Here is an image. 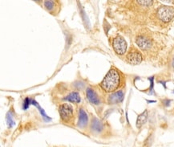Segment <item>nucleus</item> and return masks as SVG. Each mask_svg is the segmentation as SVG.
<instances>
[{"mask_svg":"<svg viewBox=\"0 0 174 147\" xmlns=\"http://www.w3.org/2000/svg\"><path fill=\"white\" fill-rule=\"evenodd\" d=\"M123 100H124V92L122 91H117L109 96V104H117L122 102Z\"/></svg>","mask_w":174,"mask_h":147,"instance_id":"8","label":"nucleus"},{"mask_svg":"<svg viewBox=\"0 0 174 147\" xmlns=\"http://www.w3.org/2000/svg\"><path fill=\"white\" fill-rule=\"evenodd\" d=\"M60 118L63 122H70L73 118V108L68 103L60 104L59 107Z\"/></svg>","mask_w":174,"mask_h":147,"instance_id":"4","label":"nucleus"},{"mask_svg":"<svg viewBox=\"0 0 174 147\" xmlns=\"http://www.w3.org/2000/svg\"><path fill=\"white\" fill-rule=\"evenodd\" d=\"M173 93H174V90H173Z\"/></svg>","mask_w":174,"mask_h":147,"instance_id":"18","label":"nucleus"},{"mask_svg":"<svg viewBox=\"0 0 174 147\" xmlns=\"http://www.w3.org/2000/svg\"><path fill=\"white\" fill-rule=\"evenodd\" d=\"M156 15L160 22L169 23L174 18V8L169 6H161L157 9Z\"/></svg>","mask_w":174,"mask_h":147,"instance_id":"2","label":"nucleus"},{"mask_svg":"<svg viewBox=\"0 0 174 147\" xmlns=\"http://www.w3.org/2000/svg\"><path fill=\"white\" fill-rule=\"evenodd\" d=\"M122 81V76L120 71L112 67L106 74L100 83L101 89L106 92H114L120 88Z\"/></svg>","mask_w":174,"mask_h":147,"instance_id":"1","label":"nucleus"},{"mask_svg":"<svg viewBox=\"0 0 174 147\" xmlns=\"http://www.w3.org/2000/svg\"><path fill=\"white\" fill-rule=\"evenodd\" d=\"M111 45H112V48L114 50V52L119 55H124L128 48L127 42L124 40V38L120 35H117L112 40Z\"/></svg>","mask_w":174,"mask_h":147,"instance_id":"3","label":"nucleus"},{"mask_svg":"<svg viewBox=\"0 0 174 147\" xmlns=\"http://www.w3.org/2000/svg\"><path fill=\"white\" fill-rule=\"evenodd\" d=\"M64 100L69 102H72V103H80L81 99H80V96L79 92H72L69 93L68 95L64 97Z\"/></svg>","mask_w":174,"mask_h":147,"instance_id":"10","label":"nucleus"},{"mask_svg":"<svg viewBox=\"0 0 174 147\" xmlns=\"http://www.w3.org/2000/svg\"><path fill=\"white\" fill-rule=\"evenodd\" d=\"M163 103L165 104V106L168 107L170 105V103H171V100H165V101H163Z\"/></svg>","mask_w":174,"mask_h":147,"instance_id":"17","label":"nucleus"},{"mask_svg":"<svg viewBox=\"0 0 174 147\" xmlns=\"http://www.w3.org/2000/svg\"><path fill=\"white\" fill-rule=\"evenodd\" d=\"M58 2L56 1H51V0H48V1H43V6L45 7V9L47 11H48L51 13H52V12H54L55 9L56 7V3Z\"/></svg>","mask_w":174,"mask_h":147,"instance_id":"13","label":"nucleus"},{"mask_svg":"<svg viewBox=\"0 0 174 147\" xmlns=\"http://www.w3.org/2000/svg\"><path fill=\"white\" fill-rule=\"evenodd\" d=\"M126 61L132 65H138L143 61L142 54L135 48H131L126 55Z\"/></svg>","mask_w":174,"mask_h":147,"instance_id":"5","label":"nucleus"},{"mask_svg":"<svg viewBox=\"0 0 174 147\" xmlns=\"http://www.w3.org/2000/svg\"><path fill=\"white\" fill-rule=\"evenodd\" d=\"M136 43L138 45V47L141 50H144V51H147L148 49H150V48L152 47L151 40L149 38L146 37V36H143V35H140V36L137 38Z\"/></svg>","mask_w":174,"mask_h":147,"instance_id":"6","label":"nucleus"},{"mask_svg":"<svg viewBox=\"0 0 174 147\" xmlns=\"http://www.w3.org/2000/svg\"><path fill=\"white\" fill-rule=\"evenodd\" d=\"M86 94L87 97L88 99V101L93 104H100V100L99 98V96L97 95V93L95 92L94 90L91 88H88L86 90Z\"/></svg>","mask_w":174,"mask_h":147,"instance_id":"7","label":"nucleus"},{"mask_svg":"<svg viewBox=\"0 0 174 147\" xmlns=\"http://www.w3.org/2000/svg\"><path fill=\"white\" fill-rule=\"evenodd\" d=\"M32 104H34L35 106L37 107V109L39 110V111L40 112V113H41V115H42V117H43V118H44V120H45L46 121H51V120H52V119L49 117L46 114V112H44V110H43V109H42V108H41V107H40V105H39V104L37 103V101H34V100H32Z\"/></svg>","mask_w":174,"mask_h":147,"instance_id":"14","label":"nucleus"},{"mask_svg":"<svg viewBox=\"0 0 174 147\" xmlns=\"http://www.w3.org/2000/svg\"><path fill=\"white\" fill-rule=\"evenodd\" d=\"M148 111H147V110H145L142 113H140V115L137 117V127L138 129L142 126L143 125L145 124L146 121H147V119H148Z\"/></svg>","mask_w":174,"mask_h":147,"instance_id":"11","label":"nucleus"},{"mask_svg":"<svg viewBox=\"0 0 174 147\" xmlns=\"http://www.w3.org/2000/svg\"><path fill=\"white\" fill-rule=\"evenodd\" d=\"M91 128L94 132L99 133L103 129V124H102V122L100 120H98L97 118H93L92 121H91Z\"/></svg>","mask_w":174,"mask_h":147,"instance_id":"12","label":"nucleus"},{"mask_svg":"<svg viewBox=\"0 0 174 147\" xmlns=\"http://www.w3.org/2000/svg\"><path fill=\"white\" fill-rule=\"evenodd\" d=\"M32 99H30L29 97H26L24 99V101H23V110H26L28 109V107L30 104H32Z\"/></svg>","mask_w":174,"mask_h":147,"instance_id":"16","label":"nucleus"},{"mask_svg":"<svg viewBox=\"0 0 174 147\" xmlns=\"http://www.w3.org/2000/svg\"><path fill=\"white\" fill-rule=\"evenodd\" d=\"M88 121V117L87 112L83 110V109H80L79 110V121H78V126L80 128L86 126Z\"/></svg>","mask_w":174,"mask_h":147,"instance_id":"9","label":"nucleus"},{"mask_svg":"<svg viewBox=\"0 0 174 147\" xmlns=\"http://www.w3.org/2000/svg\"><path fill=\"white\" fill-rule=\"evenodd\" d=\"M6 124L8 125L9 128H12V127L14 125V121L13 119V115H12V112H7L6 117Z\"/></svg>","mask_w":174,"mask_h":147,"instance_id":"15","label":"nucleus"}]
</instances>
